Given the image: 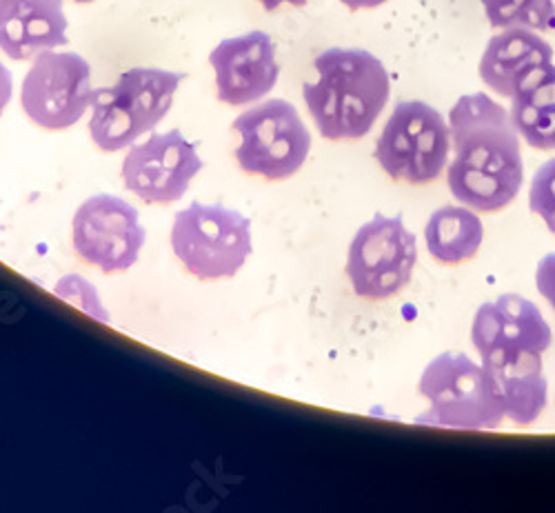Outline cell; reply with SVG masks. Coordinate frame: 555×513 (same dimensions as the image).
<instances>
[{
	"instance_id": "6da1fadb",
	"label": "cell",
	"mask_w": 555,
	"mask_h": 513,
	"mask_svg": "<svg viewBox=\"0 0 555 513\" xmlns=\"http://www.w3.org/2000/svg\"><path fill=\"white\" fill-rule=\"evenodd\" d=\"M453 163L447 184L453 198L474 211H502L525 180L520 133L512 116L487 93L462 97L449 114Z\"/></svg>"
},
{
	"instance_id": "7a4b0ae2",
	"label": "cell",
	"mask_w": 555,
	"mask_h": 513,
	"mask_svg": "<svg viewBox=\"0 0 555 513\" xmlns=\"http://www.w3.org/2000/svg\"><path fill=\"white\" fill-rule=\"evenodd\" d=\"M313 67L315 82H305L302 97L322 138L360 140L374 129L391 97L385 65L364 50L332 47Z\"/></svg>"
},
{
	"instance_id": "3957f363",
	"label": "cell",
	"mask_w": 555,
	"mask_h": 513,
	"mask_svg": "<svg viewBox=\"0 0 555 513\" xmlns=\"http://www.w3.org/2000/svg\"><path fill=\"white\" fill-rule=\"evenodd\" d=\"M182 78V74L158 67H133L116 85L96 89L89 133L99 150L120 152L152 131L169 114Z\"/></svg>"
},
{
	"instance_id": "277c9868",
	"label": "cell",
	"mask_w": 555,
	"mask_h": 513,
	"mask_svg": "<svg viewBox=\"0 0 555 513\" xmlns=\"http://www.w3.org/2000/svg\"><path fill=\"white\" fill-rule=\"evenodd\" d=\"M418 392L429 402L427 413L418 415L421 425L493 432L504 420L485 369L462 354L434 358L423 373Z\"/></svg>"
},
{
	"instance_id": "5b68a950",
	"label": "cell",
	"mask_w": 555,
	"mask_h": 513,
	"mask_svg": "<svg viewBox=\"0 0 555 513\" xmlns=\"http://www.w3.org/2000/svg\"><path fill=\"white\" fill-rule=\"evenodd\" d=\"M171 249L201 280L234 278L254 252L251 220L222 205L192 203L173 218Z\"/></svg>"
},
{
	"instance_id": "8992f818",
	"label": "cell",
	"mask_w": 555,
	"mask_h": 513,
	"mask_svg": "<svg viewBox=\"0 0 555 513\" xmlns=\"http://www.w3.org/2000/svg\"><path fill=\"white\" fill-rule=\"evenodd\" d=\"M449 145L451 131L438 110L423 101H402L378 138L376 158L393 180L429 184L444 171Z\"/></svg>"
},
{
	"instance_id": "52a82bcc",
	"label": "cell",
	"mask_w": 555,
	"mask_h": 513,
	"mask_svg": "<svg viewBox=\"0 0 555 513\" xmlns=\"http://www.w3.org/2000/svg\"><path fill=\"white\" fill-rule=\"evenodd\" d=\"M418 243L400 216L378 214L358 229L349 245L347 278L353 294L364 300H387L413 278Z\"/></svg>"
},
{
	"instance_id": "ba28073f",
	"label": "cell",
	"mask_w": 555,
	"mask_h": 513,
	"mask_svg": "<svg viewBox=\"0 0 555 513\" xmlns=\"http://www.w3.org/2000/svg\"><path fill=\"white\" fill-rule=\"evenodd\" d=\"M234 129L241 133L236 158L249 176L287 180L307 163L311 133L298 110L283 99H271L245 112L234 120Z\"/></svg>"
},
{
	"instance_id": "9c48e42d",
	"label": "cell",
	"mask_w": 555,
	"mask_h": 513,
	"mask_svg": "<svg viewBox=\"0 0 555 513\" xmlns=\"http://www.w3.org/2000/svg\"><path fill=\"white\" fill-rule=\"evenodd\" d=\"M91 67L72 52L38 54L21 89V107L27 118L50 131L74 127L91 107Z\"/></svg>"
},
{
	"instance_id": "30bf717a",
	"label": "cell",
	"mask_w": 555,
	"mask_h": 513,
	"mask_svg": "<svg viewBox=\"0 0 555 513\" xmlns=\"http://www.w3.org/2000/svg\"><path fill=\"white\" fill-rule=\"evenodd\" d=\"M72 243L87 265L105 273H120L141 256L145 229L133 205L101 194L78 207L72 222Z\"/></svg>"
},
{
	"instance_id": "8fae6325",
	"label": "cell",
	"mask_w": 555,
	"mask_h": 513,
	"mask_svg": "<svg viewBox=\"0 0 555 513\" xmlns=\"http://www.w3.org/2000/svg\"><path fill=\"white\" fill-rule=\"evenodd\" d=\"M203 169L196 148L178 129L152 133L133 145L122 161L125 187L141 201L169 205L188 194L192 180Z\"/></svg>"
},
{
	"instance_id": "7c38bea8",
	"label": "cell",
	"mask_w": 555,
	"mask_h": 513,
	"mask_svg": "<svg viewBox=\"0 0 555 513\" xmlns=\"http://www.w3.org/2000/svg\"><path fill=\"white\" fill-rule=\"evenodd\" d=\"M209 65L216 74L218 101L231 107L264 99L281 76L275 44L264 31H249L218 42L209 54Z\"/></svg>"
},
{
	"instance_id": "4fadbf2b",
	"label": "cell",
	"mask_w": 555,
	"mask_h": 513,
	"mask_svg": "<svg viewBox=\"0 0 555 513\" xmlns=\"http://www.w3.org/2000/svg\"><path fill=\"white\" fill-rule=\"evenodd\" d=\"M482 358V369L491 389L514 425L531 427L546 407V379L542 354L533 349H493Z\"/></svg>"
},
{
	"instance_id": "5bb4252c",
	"label": "cell",
	"mask_w": 555,
	"mask_h": 513,
	"mask_svg": "<svg viewBox=\"0 0 555 513\" xmlns=\"http://www.w3.org/2000/svg\"><path fill=\"white\" fill-rule=\"evenodd\" d=\"M472 341L480 356L506 347L544 354L551 347L553 334L542 311L531 300L518 294H504L478 309Z\"/></svg>"
},
{
	"instance_id": "9a60e30c",
	"label": "cell",
	"mask_w": 555,
	"mask_h": 513,
	"mask_svg": "<svg viewBox=\"0 0 555 513\" xmlns=\"http://www.w3.org/2000/svg\"><path fill=\"white\" fill-rule=\"evenodd\" d=\"M63 0H0V50L12 61H29L65 47Z\"/></svg>"
},
{
	"instance_id": "2e32d148",
	"label": "cell",
	"mask_w": 555,
	"mask_h": 513,
	"mask_svg": "<svg viewBox=\"0 0 555 513\" xmlns=\"http://www.w3.org/2000/svg\"><path fill=\"white\" fill-rule=\"evenodd\" d=\"M546 65H553L551 44L533 29L512 27L489 40L480 59V78L500 97L514 99L520 85Z\"/></svg>"
},
{
	"instance_id": "e0dca14e",
	"label": "cell",
	"mask_w": 555,
	"mask_h": 513,
	"mask_svg": "<svg viewBox=\"0 0 555 513\" xmlns=\"http://www.w3.org/2000/svg\"><path fill=\"white\" fill-rule=\"evenodd\" d=\"M508 116L527 145L540 152L555 150V65L538 69L520 85Z\"/></svg>"
},
{
	"instance_id": "ac0fdd59",
	"label": "cell",
	"mask_w": 555,
	"mask_h": 513,
	"mask_svg": "<svg viewBox=\"0 0 555 513\" xmlns=\"http://www.w3.org/2000/svg\"><path fill=\"white\" fill-rule=\"evenodd\" d=\"M485 225L472 207H442L431 214L425 227L429 254L440 265H462L480 252Z\"/></svg>"
},
{
	"instance_id": "d6986e66",
	"label": "cell",
	"mask_w": 555,
	"mask_h": 513,
	"mask_svg": "<svg viewBox=\"0 0 555 513\" xmlns=\"http://www.w3.org/2000/svg\"><path fill=\"white\" fill-rule=\"evenodd\" d=\"M493 29L555 31V0H482Z\"/></svg>"
},
{
	"instance_id": "ffe728a7",
	"label": "cell",
	"mask_w": 555,
	"mask_h": 513,
	"mask_svg": "<svg viewBox=\"0 0 555 513\" xmlns=\"http://www.w3.org/2000/svg\"><path fill=\"white\" fill-rule=\"evenodd\" d=\"M529 207L544 220L548 231L555 233V158L535 171L529 190Z\"/></svg>"
},
{
	"instance_id": "44dd1931",
	"label": "cell",
	"mask_w": 555,
	"mask_h": 513,
	"mask_svg": "<svg viewBox=\"0 0 555 513\" xmlns=\"http://www.w3.org/2000/svg\"><path fill=\"white\" fill-rule=\"evenodd\" d=\"M56 294L69 303H76L85 313H89L91 318H99L103 322H107V311L101 305V298L96 296L94 287H91L85 278L80 275H65L59 287Z\"/></svg>"
},
{
	"instance_id": "7402d4cb",
	"label": "cell",
	"mask_w": 555,
	"mask_h": 513,
	"mask_svg": "<svg viewBox=\"0 0 555 513\" xmlns=\"http://www.w3.org/2000/svg\"><path fill=\"white\" fill-rule=\"evenodd\" d=\"M535 285H538V292L542 294V298L555 311V254H548L540 260V265L535 269Z\"/></svg>"
},
{
	"instance_id": "603a6c76",
	"label": "cell",
	"mask_w": 555,
	"mask_h": 513,
	"mask_svg": "<svg viewBox=\"0 0 555 513\" xmlns=\"http://www.w3.org/2000/svg\"><path fill=\"white\" fill-rule=\"evenodd\" d=\"M12 93H14V78L12 72L0 63V116L8 110L10 101H12Z\"/></svg>"
},
{
	"instance_id": "cb8c5ba5",
	"label": "cell",
	"mask_w": 555,
	"mask_h": 513,
	"mask_svg": "<svg viewBox=\"0 0 555 513\" xmlns=\"http://www.w3.org/2000/svg\"><path fill=\"white\" fill-rule=\"evenodd\" d=\"M340 3H343L349 12H360V10H376V8L385 5L387 0H340Z\"/></svg>"
},
{
	"instance_id": "d4e9b609",
	"label": "cell",
	"mask_w": 555,
	"mask_h": 513,
	"mask_svg": "<svg viewBox=\"0 0 555 513\" xmlns=\"http://www.w3.org/2000/svg\"><path fill=\"white\" fill-rule=\"evenodd\" d=\"M258 3H260L267 12H275L278 8L285 5V3H289V5H294V8H305L307 0H258Z\"/></svg>"
},
{
	"instance_id": "484cf974",
	"label": "cell",
	"mask_w": 555,
	"mask_h": 513,
	"mask_svg": "<svg viewBox=\"0 0 555 513\" xmlns=\"http://www.w3.org/2000/svg\"><path fill=\"white\" fill-rule=\"evenodd\" d=\"M74 3H80V5H85V3H94V0H74Z\"/></svg>"
}]
</instances>
